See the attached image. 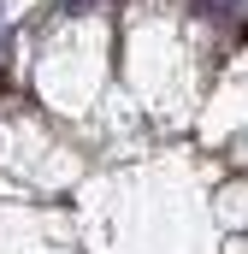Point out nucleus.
Returning a JSON list of instances; mask_svg holds the SVG:
<instances>
[{"mask_svg":"<svg viewBox=\"0 0 248 254\" xmlns=\"http://www.w3.org/2000/svg\"><path fill=\"white\" fill-rule=\"evenodd\" d=\"M95 0H48V12H60V18H83Z\"/></svg>","mask_w":248,"mask_h":254,"instance_id":"nucleus-1","label":"nucleus"}]
</instances>
